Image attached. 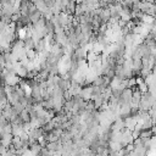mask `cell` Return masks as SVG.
Wrapping results in <instances>:
<instances>
[{
  "label": "cell",
  "instance_id": "cell-1",
  "mask_svg": "<svg viewBox=\"0 0 156 156\" xmlns=\"http://www.w3.org/2000/svg\"><path fill=\"white\" fill-rule=\"evenodd\" d=\"M43 134H44V132H43L41 127H33V128H30V129L28 130V135H29V138L35 139V140L41 139Z\"/></svg>",
  "mask_w": 156,
  "mask_h": 156
},
{
  "label": "cell",
  "instance_id": "cell-2",
  "mask_svg": "<svg viewBox=\"0 0 156 156\" xmlns=\"http://www.w3.org/2000/svg\"><path fill=\"white\" fill-rule=\"evenodd\" d=\"M34 46H35V40L32 37L23 38V48L26 50H34Z\"/></svg>",
  "mask_w": 156,
  "mask_h": 156
},
{
  "label": "cell",
  "instance_id": "cell-3",
  "mask_svg": "<svg viewBox=\"0 0 156 156\" xmlns=\"http://www.w3.org/2000/svg\"><path fill=\"white\" fill-rule=\"evenodd\" d=\"M12 139H13V135L11 133H7V134H1L0 135V144L5 145V146H10L11 143H12Z\"/></svg>",
  "mask_w": 156,
  "mask_h": 156
},
{
  "label": "cell",
  "instance_id": "cell-4",
  "mask_svg": "<svg viewBox=\"0 0 156 156\" xmlns=\"http://www.w3.org/2000/svg\"><path fill=\"white\" fill-rule=\"evenodd\" d=\"M18 116L21 117V119H22L24 123H26V122H29V112H28L26 108H24V110H23Z\"/></svg>",
  "mask_w": 156,
  "mask_h": 156
},
{
  "label": "cell",
  "instance_id": "cell-5",
  "mask_svg": "<svg viewBox=\"0 0 156 156\" xmlns=\"http://www.w3.org/2000/svg\"><path fill=\"white\" fill-rule=\"evenodd\" d=\"M44 2L48 7H54L55 4H56V0H44Z\"/></svg>",
  "mask_w": 156,
  "mask_h": 156
},
{
  "label": "cell",
  "instance_id": "cell-6",
  "mask_svg": "<svg viewBox=\"0 0 156 156\" xmlns=\"http://www.w3.org/2000/svg\"><path fill=\"white\" fill-rule=\"evenodd\" d=\"M0 66L5 67V58H4V54L2 52L0 54Z\"/></svg>",
  "mask_w": 156,
  "mask_h": 156
},
{
  "label": "cell",
  "instance_id": "cell-7",
  "mask_svg": "<svg viewBox=\"0 0 156 156\" xmlns=\"http://www.w3.org/2000/svg\"><path fill=\"white\" fill-rule=\"evenodd\" d=\"M7 150V146H5V145H2V144H0V155H2L5 151Z\"/></svg>",
  "mask_w": 156,
  "mask_h": 156
},
{
  "label": "cell",
  "instance_id": "cell-8",
  "mask_svg": "<svg viewBox=\"0 0 156 156\" xmlns=\"http://www.w3.org/2000/svg\"><path fill=\"white\" fill-rule=\"evenodd\" d=\"M135 1H143V0H135Z\"/></svg>",
  "mask_w": 156,
  "mask_h": 156
}]
</instances>
